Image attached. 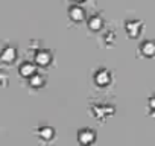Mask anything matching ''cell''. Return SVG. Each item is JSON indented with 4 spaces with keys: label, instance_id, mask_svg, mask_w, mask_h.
<instances>
[{
    "label": "cell",
    "instance_id": "6",
    "mask_svg": "<svg viewBox=\"0 0 155 146\" xmlns=\"http://www.w3.org/2000/svg\"><path fill=\"white\" fill-rule=\"evenodd\" d=\"M96 79H97V82H99V84H102L104 81H107V82H108V79H110V76H108V71H105V70L99 71V75L96 76Z\"/></svg>",
    "mask_w": 155,
    "mask_h": 146
},
{
    "label": "cell",
    "instance_id": "3",
    "mask_svg": "<svg viewBox=\"0 0 155 146\" xmlns=\"http://www.w3.org/2000/svg\"><path fill=\"white\" fill-rule=\"evenodd\" d=\"M140 49H141V53H143L144 56H147V58H150V56L155 55V43H152V41L143 43Z\"/></svg>",
    "mask_w": 155,
    "mask_h": 146
},
{
    "label": "cell",
    "instance_id": "8",
    "mask_svg": "<svg viewBox=\"0 0 155 146\" xmlns=\"http://www.w3.org/2000/svg\"><path fill=\"white\" fill-rule=\"evenodd\" d=\"M76 3H81V2H85V0H74Z\"/></svg>",
    "mask_w": 155,
    "mask_h": 146
},
{
    "label": "cell",
    "instance_id": "4",
    "mask_svg": "<svg viewBox=\"0 0 155 146\" xmlns=\"http://www.w3.org/2000/svg\"><path fill=\"white\" fill-rule=\"evenodd\" d=\"M50 59H52V56H50V53H49V52H46V50L38 52V53H37V56H35V61H37L40 65H47V64L50 62Z\"/></svg>",
    "mask_w": 155,
    "mask_h": 146
},
{
    "label": "cell",
    "instance_id": "1",
    "mask_svg": "<svg viewBox=\"0 0 155 146\" xmlns=\"http://www.w3.org/2000/svg\"><path fill=\"white\" fill-rule=\"evenodd\" d=\"M141 29H143V25L140 22H128L126 23V34L131 38H137L140 35Z\"/></svg>",
    "mask_w": 155,
    "mask_h": 146
},
{
    "label": "cell",
    "instance_id": "5",
    "mask_svg": "<svg viewBox=\"0 0 155 146\" xmlns=\"http://www.w3.org/2000/svg\"><path fill=\"white\" fill-rule=\"evenodd\" d=\"M88 28H90L91 31H99V29L102 28V20H101V17H97V15L91 17V18L88 20Z\"/></svg>",
    "mask_w": 155,
    "mask_h": 146
},
{
    "label": "cell",
    "instance_id": "2",
    "mask_svg": "<svg viewBox=\"0 0 155 146\" xmlns=\"http://www.w3.org/2000/svg\"><path fill=\"white\" fill-rule=\"evenodd\" d=\"M68 15H70V18H71L73 22H81L85 14H84V9H82V8H79V6H71V8L68 9Z\"/></svg>",
    "mask_w": 155,
    "mask_h": 146
},
{
    "label": "cell",
    "instance_id": "7",
    "mask_svg": "<svg viewBox=\"0 0 155 146\" xmlns=\"http://www.w3.org/2000/svg\"><path fill=\"white\" fill-rule=\"evenodd\" d=\"M23 71H26L25 75H32V73H34V67H31L29 64H26V65H23Z\"/></svg>",
    "mask_w": 155,
    "mask_h": 146
}]
</instances>
